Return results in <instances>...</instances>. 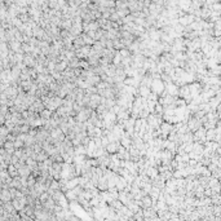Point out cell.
<instances>
[{
    "label": "cell",
    "instance_id": "1",
    "mask_svg": "<svg viewBox=\"0 0 221 221\" xmlns=\"http://www.w3.org/2000/svg\"><path fill=\"white\" fill-rule=\"evenodd\" d=\"M151 87H153V92L157 93V95H161V93L164 92V83H163V80H161V78L153 80Z\"/></svg>",
    "mask_w": 221,
    "mask_h": 221
},
{
    "label": "cell",
    "instance_id": "2",
    "mask_svg": "<svg viewBox=\"0 0 221 221\" xmlns=\"http://www.w3.org/2000/svg\"><path fill=\"white\" fill-rule=\"evenodd\" d=\"M119 146H120V144L119 142H110V144L106 146V149H108V151L109 153H118V149H119Z\"/></svg>",
    "mask_w": 221,
    "mask_h": 221
},
{
    "label": "cell",
    "instance_id": "3",
    "mask_svg": "<svg viewBox=\"0 0 221 221\" xmlns=\"http://www.w3.org/2000/svg\"><path fill=\"white\" fill-rule=\"evenodd\" d=\"M146 176L147 177H150V178H155L158 176V171H157V168L155 167H149V168L146 169Z\"/></svg>",
    "mask_w": 221,
    "mask_h": 221
},
{
    "label": "cell",
    "instance_id": "4",
    "mask_svg": "<svg viewBox=\"0 0 221 221\" xmlns=\"http://www.w3.org/2000/svg\"><path fill=\"white\" fill-rule=\"evenodd\" d=\"M151 196H144L142 198V208H150L151 206H153V202H151Z\"/></svg>",
    "mask_w": 221,
    "mask_h": 221
},
{
    "label": "cell",
    "instance_id": "5",
    "mask_svg": "<svg viewBox=\"0 0 221 221\" xmlns=\"http://www.w3.org/2000/svg\"><path fill=\"white\" fill-rule=\"evenodd\" d=\"M140 93H141V97H144V98H147L150 96V88L149 87H146V85H141L140 87Z\"/></svg>",
    "mask_w": 221,
    "mask_h": 221
},
{
    "label": "cell",
    "instance_id": "6",
    "mask_svg": "<svg viewBox=\"0 0 221 221\" xmlns=\"http://www.w3.org/2000/svg\"><path fill=\"white\" fill-rule=\"evenodd\" d=\"M40 116H42V118H44V119H47V120H48L49 118L52 116V111H51V110H49V109H48V110H43V111L40 113Z\"/></svg>",
    "mask_w": 221,
    "mask_h": 221
}]
</instances>
